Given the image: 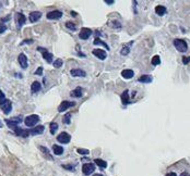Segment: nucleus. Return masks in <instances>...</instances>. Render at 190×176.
I'll return each instance as SVG.
<instances>
[{
	"mask_svg": "<svg viewBox=\"0 0 190 176\" xmlns=\"http://www.w3.org/2000/svg\"><path fill=\"white\" fill-rule=\"evenodd\" d=\"M93 55H95L96 58H98L99 60H105L106 59V52H105L104 50H102V49H94L93 50Z\"/></svg>",
	"mask_w": 190,
	"mask_h": 176,
	"instance_id": "obj_12",
	"label": "nucleus"
},
{
	"mask_svg": "<svg viewBox=\"0 0 190 176\" xmlns=\"http://www.w3.org/2000/svg\"><path fill=\"white\" fill-rule=\"evenodd\" d=\"M27 43L32 44V43H33V40H32V39H25V42H23L22 44H27Z\"/></svg>",
	"mask_w": 190,
	"mask_h": 176,
	"instance_id": "obj_41",
	"label": "nucleus"
},
{
	"mask_svg": "<svg viewBox=\"0 0 190 176\" xmlns=\"http://www.w3.org/2000/svg\"><path fill=\"white\" fill-rule=\"evenodd\" d=\"M25 21H26V18L24 16L23 13H17L15 14V22H17V27L18 28H21L23 26Z\"/></svg>",
	"mask_w": 190,
	"mask_h": 176,
	"instance_id": "obj_7",
	"label": "nucleus"
},
{
	"mask_svg": "<svg viewBox=\"0 0 190 176\" xmlns=\"http://www.w3.org/2000/svg\"><path fill=\"white\" fill-rule=\"evenodd\" d=\"M166 176H176V174H175V173H173V172H171V173H168Z\"/></svg>",
	"mask_w": 190,
	"mask_h": 176,
	"instance_id": "obj_43",
	"label": "nucleus"
},
{
	"mask_svg": "<svg viewBox=\"0 0 190 176\" xmlns=\"http://www.w3.org/2000/svg\"><path fill=\"white\" fill-rule=\"evenodd\" d=\"M57 129H58V124L55 123V122L50 123V134H51V135H55V133L57 132Z\"/></svg>",
	"mask_w": 190,
	"mask_h": 176,
	"instance_id": "obj_27",
	"label": "nucleus"
},
{
	"mask_svg": "<svg viewBox=\"0 0 190 176\" xmlns=\"http://www.w3.org/2000/svg\"><path fill=\"white\" fill-rule=\"evenodd\" d=\"M71 15H72V16H77V12H74V11H71Z\"/></svg>",
	"mask_w": 190,
	"mask_h": 176,
	"instance_id": "obj_44",
	"label": "nucleus"
},
{
	"mask_svg": "<svg viewBox=\"0 0 190 176\" xmlns=\"http://www.w3.org/2000/svg\"><path fill=\"white\" fill-rule=\"evenodd\" d=\"M5 122H6V124L10 128H15V127H18V125L22 122V117H13L11 120L7 119Z\"/></svg>",
	"mask_w": 190,
	"mask_h": 176,
	"instance_id": "obj_4",
	"label": "nucleus"
},
{
	"mask_svg": "<svg viewBox=\"0 0 190 176\" xmlns=\"http://www.w3.org/2000/svg\"><path fill=\"white\" fill-rule=\"evenodd\" d=\"M18 61L20 63V65L23 67V69H26L27 67V58L24 53H21V55L18 57Z\"/></svg>",
	"mask_w": 190,
	"mask_h": 176,
	"instance_id": "obj_15",
	"label": "nucleus"
},
{
	"mask_svg": "<svg viewBox=\"0 0 190 176\" xmlns=\"http://www.w3.org/2000/svg\"><path fill=\"white\" fill-rule=\"evenodd\" d=\"M179 176H190V174L189 173H186V172H184V173H181Z\"/></svg>",
	"mask_w": 190,
	"mask_h": 176,
	"instance_id": "obj_42",
	"label": "nucleus"
},
{
	"mask_svg": "<svg viewBox=\"0 0 190 176\" xmlns=\"http://www.w3.org/2000/svg\"><path fill=\"white\" fill-rule=\"evenodd\" d=\"M57 140L60 142V144H69L70 140H71V136L66 132H62L57 136Z\"/></svg>",
	"mask_w": 190,
	"mask_h": 176,
	"instance_id": "obj_3",
	"label": "nucleus"
},
{
	"mask_svg": "<svg viewBox=\"0 0 190 176\" xmlns=\"http://www.w3.org/2000/svg\"><path fill=\"white\" fill-rule=\"evenodd\" d=\"M82 91H83V89H82L81 87H77L74 90L71 91V96H72V97H75V98H80L82 95H83Z\"/></svg>",
	"mask_w": 190,
	"mask_h": 176,
	"instance_id": "obj_20",
	"label": "nucleus"
},
{
	"mask_svg": "<svg viewBox=\"0 0 190 176\" xmlns=\"http://www.w3.org/2000/svg\"><path fill=\"white\" fill-rule=\"evenodd\" d=\"M41 18H42V13L39 12V11H33V12H31V14H30V22L35 23V22H37Z\"/></svg>",
	"mask_w": 190,
	"mask_h": 176,
	"instance_id": "obj_14",
	"label": "nucleus"
},
{
	"mask_svg": "<svg viewBox=\"0 0 190 176\" xmlns=\"http://www.w3.org/2000/svg\"><path fill=\"white\" fill-rule=\"evenodd\" d=\"M129 91L128 90H125L121 95V101H123V104H128L130 101H129Z\"/></svg>",
	"mask_w": 190,
	"mask_h": 176,
	"instance_id": "obj_25",
	"label": "nucleus"
},
{
	"mask_svg": "<svg viewBox=\"0 0 190 176\" xmlns=\"http://www.w3.org/2000/svg\"><path fill=\"white\" fill-rule=\"evenodd\" d=\"M115 1L114 0H105V3H107V5H113Z\"/></svg>",
	"mask_w": 190,
	"mask_h": 176,
	"instance_id": "obj_39",
	"label": "nucleus"
},
{
	"mask_svg": "<svg viewBox=\"0 0 190 176\" xmlns=\"http://www.w3.org/2000/svg\"><path fill=\"white\" fill-rule=\"evenodd\" d=\"M39 121V117L36 114H32V115H29L25 117V125L29 126V127H32V126H35L37 123Z\"/></svg>",
	"mask_w": 190,
	"mask_h": 176,
	"instance_id": "obj_2",
	"label": "nucleus"
},
{
	"mask_svg": "<svg viewBox=\"0 0 190 176\" xmlns=\"http://www.w3.org/2000/svg\"><path fill=\"white\" fill-rule=\"evenodd\" d=\"M0 105H1V108H2L3 112H5L6 114H9V113H10V111L12 110V103H11L10 100H8V99H6V100L1 103Z\"/></svg>",
	"mask_w": 190,
	"mask_h": 176,
	"instance_id": "obj_8",
	"label": "nucleus"
},
{
	"mask_svg": "<svg viewBox=\"0 0 190 176\" xmlns=\"http://www.w3.org/2000/svg\"><path fill=\"white\" fill-rule=\"evenodd\" d=\"M37 50H39V51H42V52H43V58L46 62H48V63H51V62H53V58H54V55H51L50 52H48L47 50H45V49L42 48V47H39Z\"/></svg>",
	"mask_w": 190,
	"mask_h": 176,
	"instance_id": "obj_10",
	"label": "nucleus"
},
{
	"mask_svg": "<svg viewBox=\"0 0 190 176\" xmlns=\"http://www.w3.org/2000/svg\"><path fill=\"white\" fill-rule=\"evenodd\" d=\"M61 65H62V60L61 59H57V60H55V62H54V67H55L56 69H59Z\"/></svg>",
	"mask_w": 190,
	"mask_h": 176,
	"instance_id": "obj_31",
	"label": "nucleus"
},
{
	"mask_svg": "<svg viewBox=\"0 0 190 176\" xmlns=\"http://www.w3.org/2000/svg\"><path fill=\"white\" fill-rule=\"evenodd\" d=\"M62 16V12L59 10H55V11H51L47 14V18L49 20H58Z\"/></svg>",
	"mask_w": 190,
	"mask_h": 176,
	"instance_id": "obj_11",
	"label": "nucleus"
},
{
	"mask_svg": "<svg viewBox=\"0 0 190 176\" xmlns=\"http://www.w3.org/2000/svg\"><path fill=\"white\" fill-rule=\"evenodd\" d=\"M93 44H94L95 46H104L107 50H109V46H108L106 43H104V42H102L99 38H95V39H94V42H93Z\"/></svg>",
	"mask_w": 190,
	"mask_h": 176,
	"instance_id": "obj_24",
	"label": "nucleus"
},
{
	"mask_svg": "<svg viewBox=\"0 0 190 176\" xmlns=\"http://www.w3.org/2000/svg\"><path fill=\"white\" fill-rule=\"evenodd\" d=\"M44 132V126L43 125H38L37 127H34L33 129L30 131V134L32 135H38V134H42Z\"/></svg>",
	"mask_w": 190,
	"mask_h": 176,
	"instance_id": "obj_21",
	"label": "nucleus"
},
{
	"mask_svg": "<svg viewBox=\"0 0 190 176\" xmlns=\"http://www.w3.org/2000/svg\"><path fill=\"white\" fill-rule=\"evenodd\" d=\"M66 26L71 30H75V28H77V26H75L73 23H71V22H67V23H66Z\"/></svg>",
	"mask_w": 190,
	"mask_h": 176,
	"instance_id": "obj_33",
	"label": "nucleus"
},
{
	"mask_svg": "<svg viewBox=\"0 0 190 176\" xmlns=\"http://www.w3.org/2000/svg\"><path fill=\"white\" fill-rule=\"evenodd\" d=\"M39 149H41V150H42V151H43L44 153H45V154L47 156V158H48V159H51V157L49 156V150L47 149V148H45V147L41 146V147H39Z\"/></svg>",
	"mask_w": 190,
	"mask_h": 176,
	"instance_id": "obj_32",
	"label": "nucleus"
},
{
	"mask_svg": "<svg viewBox=\"0 0 190 176\" xmlns=\"http://www.w3.org/2000/svg\"><path fill=\"white\" fill-rule=\"evenodd\" d=\"M53 151H54V153H55L56 156H61L62 153H63V148L61 146H58V145H54Z\"/></svg>",
	"mask_w": 190,
	"mask_h": 176,
	"instance_id": "obj_22",
	"label": "nucleus"
},
{
	"mask_svg": "<svg viewBox=\"0 0 190 176\" xmlns=\"http://www.w3.org/2000/svg\"><path fill=\"white\" fill-rule=\"evenodd\" d=\"M73 105H75V102L65 100V101H62V102L59 104V107H58V111H59V112H63V111H66L67 109L71 108V107H73Z\"/></svg>",
	"mask_w": 190,
	"mask_h": 176,
	"instance_id": "obj_6",
	"label": "nucleus"
},
{
	"mask_svg": "<svg viewBox=\"0 0 190 176\" xmlns=\"http://www.w3.org/2000/svg\"><path fill=\"white\" fill-rule=\"evenodd\" d=\"M159 63H161V58H159V55H154L153 58H152V64H153V65H159Z\"/></svg>",
	"mask_w": 190,
	"mask_h": 176,
	"instance_id": "obj_28",
	"label": "nucleus"
},
{
	"mask_svg": "<svg viewBox=\"0 0 190 176\" xmlns=\"http://www.w3.org/2000/svg\"><path fill=\"white\" fill-rule=\"evenodd\" d=\"M189 59H190V57H189Z\"/></svg>",
	"mask_w": 190,
	"mask_h": 176,
	"instance_id": "obj_47",
	"label": "nucleus"
},
{
	"mask_svg": "<svg viewBox=\"0 0 190 176\" xmlns=\"http://www.w3.org/2000/svg\"><path fill=\"white\" fill-rule=\"evenodd\" d=\"M43 74V67H38V70H36L35 75H42Z\"/></svg>",
	"mask_w": 190,
	"mask_h": 176,
	"instance_id": "obj_37",
	"label": "nucleus"
},
{
	"mask_svg": "<svg viewBox=\"0 0 190 176\" xmlns=\"http://www.w3.org/2000/svg\"><path fill=\"white\" fill-rule=\"evenodd\" d=\"M14 133L17 134L18 136H21V137H29L30 135V131L29 129H23V128L20 127H15L14 128Z\"/></svg>",
	"mask_w": 190,
	"mask_h": 176,
	"instance_id": "obj_13",
	"label": "nucleus"
},
{
	"mask_svg": "<svg viewBox=\"0 0 190 176\" xmlns=\"http://www.w3.org/2000/svg\"><path fill=\"white\" fill-rule=\"evenodd\" d=\"M7 30V26L5 24H0V34L1 33H5Z\"/></svg>",
	"mask_w": 190,
	"mask_h": 176,
	"instance_id": "obj_36",
	"label": "nucleus"
},
{
	"mask_svg": "<svg viewBox=\"0 0 190 176\" xmlns=\"http://www.w3.org/2000/svg\"><path fill=\"white\" fill-rule=\"evenodd\" d=\"M0 127H1V123H0Z\"/></svg>",
	"mask_w": 190,
	"mask_h": 176,
	"instance_id": "obj_46",
	"label": "nucleus"
},
{
	"mask_svg": "<svg viewBox=\"0 0 190 176\" xmlns=\"http://www.w3.org/2000/svg\"><path fill=\"white\" fill-rule=\"evenodd\" d=\"M63 167H65V169H68V170H74L73 166H68V165H63Z\"/></svg>",
	"mask_w": 190,
	"mask_h": 176,
	"instance_id": "obj_40",
	"label": "nucleus"
},
{
	"mask_svg": "<svg viewBox=\"0 0 190 176\" xmlns=\"http://www.w3.org/2000/svg\"><path fill=\"white\" fill-rule=\"evenodd\" d=\"M41 88H42V86H41V83H39V82H34L31 86V90L33 94L38 92V91L41 90Z\"/></svg>",
	"mask_w": 190,
	"mask_h": 176,
	"instance_id": "obj_19",
	"label": "nucleus"
},
{
	"mask_svg": "<svg viewBox=\"0 0 190 176\" xmlns=\"http://www.w3.org/2000/svg\"><path fill=\"white\" fill-rule=\"evenodd\" d=\"M71 75L74 76V77H85L86 76V73L84 71H82V70H80V69H74V70H71Z\"/></svg>",
	"mask_w": 190,
	"mask_h": 176,
	"instance_id": "obj_16",
	"label": "nucleus"
},
{
	"mask_svg": "<svg viewBox=\"0 0 190 176\" xmlns=\"http://www.w3.org/2000/svg\"><path fill=\"white\" fill-rule=\"evenodd\" d=\"M93 176H103L102 174H95V175H93Z\"/></svg>",
	"mask_w": 190,
	"mask_h": 176,
	"instance_id": "obj_45",
	"label": "nucleus"
},
{
	"mask_svg": "<svg viewBox=\"0 0 190 176\" xmlns=\"http://www.w3.org/2000/svg\"><path fill=\"white\" fill-rule=\"evenodd\" d=\"M133 75H135V73H133V71L132 70H123V72H121V76H123L125 79H130L133 77Z\"/></svg>",
	"mask_w": 190,
	"mask_h": 176,
	"instance_id": "obj_17",
	"label": "nucleus"
},
{
	"mask_svg": "<svg viewBox=\"0 0 190 176\" xmlns=\"http://www.w3.org/2000/svg\"><path fill=\"white\" fill-rule=\"evenodd\" d=\"M174 46L179 52H186L188 50V45L183 39H175L174 40Z\"/></svg>",
	"mask_w": 190,
	"mask_h": 176,
	"instance_id": "obj_1",
	"label": "nucleus"
},
{
	"mask_svg": "<svg viewBox=\"0 0 190 176\" xmlns=\"http://www.w3.org/2000/svg\"><path fill=\"white\" fill-rule=\"evenodd\" d=\"M129 51H130V49H129L128 46H125V47H123V49H121L120 53H121V55H127L129 53Z\"/></svg>",
	"mask_w": 190,
	"mask_h": 176,
	"instance_id": "obj_30",
	"label": "nucleus"
},
{
	"mask_svg": "<svg viewBox=\"0 0 190 176\" xmlns=\"http://www.w3.org/2000/svg\"><path fill=\"white\" fill-rule=\"evenodd\" d=\"M77 151H78V153L82 154V156H86V154H89V150H87V149H80L79 148Z\"/></svg>",
	"mask_w": 190,
	"mask_h": 176,
	"instance_id": "obj_34",
	"label": "nucleus"
},
{
	"mask_svg": "<svg viewBox=\"0 0 190 176\" xmlns=\"http://www.w3.org/2000/svg\"><path fill=\"white\" fill-rule=\"evenodd\" d=\"M5 100H6V97H5V94H3L2 91L0 90V104H1V103L3 102Z\"/></svg>",
	"mask_w": 190,
	"mask_h": 176,
	"instance_id": "obj_35",
	"label": "nucleus"
},
{
	"mask_svg": "<svg viewBox=\"0 0 190 176\" xmlns=\"http://www.w3.org/2000/svg\"><path fill=\"white\" fill-rule=\"evenodd\" d=\"M95 171V165L92 163H85L82 166V172L84 175H90Z\"/></svg>",
	"mask_w": 190,
	"mask_h": 176,
	"instance_id": "obj_5",
	"label": "nucleus"
},
{
	"mask_svg": "<svg viewBox=\"0 0 190 176\" xmlns=\"http://www.w3.org/2000/svg\"><path fill=\"white\" fill-rule=\"evenodd\" d=\"M166 11H167V9L164 6H157L155 8V13L159 16H163L166 13Z\"/></svg>",
	"mask_w": 190,
	"mask_h": 176,
	"instance_id": "obj_18",
	"label": "nucleus"
},
{
	"mask_svg": "<svg viewBox=\"0 0 190 176\" xmlns=\"http://www.w3.org/2000/svg\"><path fill=\"white\" fill-rule=\"evenodd\" d=\"M139 82L140 83H151L152 82V76L151 75H142L141 77H139Z\"/></svg>",
	"mask_w": 190,
	"mask_h": 176,
	"instance_id": "obj_23",
	"label": "nucleus"
},
{
	"mask_svg": "<svg viewBox=\"0 0 190 176\" xmlns=\"http://www.w3.org/2000/svg\"><path fill=\"white\" fill-rule=\"evenodd\" d=\"M92 35V30H90V28H86V27H83L81 32H80L79 34V37L81 39H83V40H86L87 38H90V36Z\"/></svg>",
	"mask_w": 190,
	"mask_h": 176,
	"instance_id": "obj_9",
	"label": "nucleus"
},
{
	"mask_svg": "<svg viewBox=\"0 0 190 176\" xmlns=\"http://www.w3.org/2000/svg\"><path fill=\"white\" fill-rule=\"evenodd\" d=\"M63 123L65 124H70L71 123V114L70 113H67L65 117H63Z\"/></svg>",
	"mask_w": 190,
	"mask_h": 176,
	"instance_id": "obj_29",
	"label": "nucleus"
},
{
	"mask_svg": "<svg viewBox=\"0 0 190 176\" xmlns=\"http://www.w3.org/2000/svg\"><path fill=\"white\" fill-rule=\"evenodd\" d=\"M94 162L97 164L99 167H102V169L107 167V162H105L104 160H102V159H95V160H94Z\"/></svg>",
	"mask_w": 190,
	"mask_h": 176,
	"instance_id": "obj_26",
	"label": "nucleus"
},
{
	"mask_svg": "<svg viewBox=\"0 0 190 176\" xmlns=\"http://www.w3.org/2000/svg\"><path fill=\"white\" fill-rule=\"evenodd\" d=\"M189 62H190L189 57H188V58H184V59H183V63H184V64H188Z\"/></svg>",
	"mask_w": 190,
	"mask_h": 176,
	"instance_id": "obj_38",
	"label": "nucleus"
}]
</instances>
